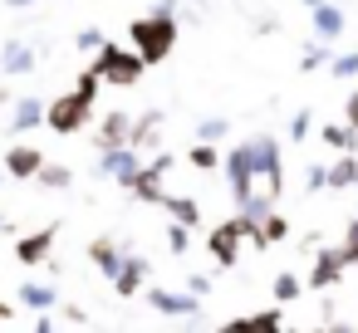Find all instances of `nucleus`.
I'll return each instance as SVG.
<instances>
[{"label": "nucleus", "mask_w": 358, "mask_h": 333, "mask_svg": "<svg viewBox=\"0 0 358 333\" xmlns=\"http://www.w3.org/2000/svg\"><path fill=\"white\" fill-rule=\"evenodd\" d=\"M299 294H304V279L299 274H275V299L280 304H294Z\"/></svg>", "instance_id": "23"}, {"label": "nucleus", "mask_w": 358, "mask_h": 333, "mask_svg": "<svg viewBox=\"0 0 358 333\" xmlns=\"http://www.w3.org/2000/svg\"><path fill=\"white\" fill-rule=\"evenodd\" d=\"M167 167H172V157H157L152 167H143V172L133 177V196H138V201L162 206V196H167V191H162V172H167Z\"/></svg>", "instance_id": "7"}, {"label": "nucleus", "mask_w": 358, "mask_h": 333, "mask_svg": "<svg viewBox=\"0 0 358 333\" xmlns=\"http://www.w3.org/2000/svg\"><path fill=\"white\" fill-rule=\"evenodd\" d=\"M353 74H358V50H353V54H338V59H334V79H353Z\"/></svg>", "instance_id": "28"}, {"label": "nucleus", "mask_w": 358, "mask_h": 333, "mask_svg": "<svg viewBox=\"0 0 358 333\" xmlns=\"http://www.w3.org/2000/svg\"><path fill=\"white\" fill-rule=\"evenodd\" d=\"M157 123H162V113H143V118H138V128L128 133V142H133V147H143V142L157 133Z\"/></svg>", "instance_id": "24"}, {"label": "nucleus", "mask_w": 358, "mask_h": 333, "mask_svg": "<svg viewBox=\"0 0 358 333\" xmlns=\"http://www.w3.org/2000/svg\"><path fill=\"white\" fill-rule=\"evenodd\" d=\"M231 328H255V333H265V328H280V309H270V313H255V318H236Z\"/></svg>", "instance_id": "25"}, {"label": "nucleus", "mask_w": 358, "mask_h": 333, "mask_svg": "<svg viewBox=\"0 0 358 333\" xmlns=\"http://www.w3.org/2000/svg\"><path fill=\"white\" fill-rule=\"evenodd\" d=\"M40 123H45V103L20 98V103H15V118H10V128H15V133H30V128H40Z\"/></svg>", "instance_id": "16"}, {"label": "nucleus", "mask_w": 358, "mask_h": 333, "mask_svg": "<svg viewBox=\"0 0 358 333\" xmlns=\"http://www.w3.org/2000/svg\"><path fill=\"white\" fill-rule=\"evenodd\" d=\"M40 182L45 186H69V167H40Z\"/></svg>", "instance_id": "29"}, {"label": "nucleus", "mask_w": 358, "mask_h": 333, "mask_svg": "<svg viewBox=\"0 0 358 333\" xmlns=\"http://www.w3.org/2000/svg\"><path fill=\"white\" fill-rule=\"evenodd\" d=\"M192 167H201V172H211V167H221V157H216V147H192Z\"/></svg>", "instance_id": "27"}, {"label": "nucleus", "mask_w": 358, "mask_h": 333, "mask_svg": "<svg viewBox=\"0 0 358 333\" xmlns=\"http://www.w3.org/2000/svg\"><path fill=\"white\" fill-rule=\"evenodd\" d=\"M329 186H358V157H353V152L329 167Z\"/></svg>", "instance_id": "21"}, {"label": "nucleus", "mask_w": 358, "mask_h": 333, "mask_svg": "<svg viewBox=\"0 0 358 333\" xmlns=\"http://www.w3.org/2000/svg\"><path fill=\"white\" fill-rule=\"evenodd\" d=\"M40 167H45V157H40V147H10L6 152V177H40Z\"/></svg>", "instance_id": "12"}, {"label": "nucleus", "mask_w": 358, "mask_h": 333, "mask_svg": "<svg viewBox=\"0 0 358 333\" xmlns=\"http://www.w3.org/2000/svg\"><path fill=\"white\" fill-rule=\"evenodd\" d=\"M304 6H309V10H314V6H319V0H304Z\"/></svg>", "instance_id": "40"}, {"label": "nucleus", "mask_w": 358, "mask_h": 333, "mask_svg": "<svg viewBox=\"0 0 358 333\" xmlns=\"http://www.w3.org/2000/svg\"><path fill=\"white\" fill-rule=\"evenodd\" d=\"M338 250H343V255H348V265H358V221H353V225H348V240H343V245H338Z\"/></svg>", "instance_id": "33"}, {"label": "nucleus", "mask_w": 358, "mask_h": 333, "mask_svg": "<svg viewBox=\"0 0 358 333\" xmlns=\"http://www.w3.org/2000/svg\"><path fill=\"white\" fill-rule=\"evenodd\" d=\"M89 108H94V98H84V94L74 89V94H64L59 103L45 108V123H50L59 138H69V133H79V128L89 123Z\"/></svg>", "instance_id": "3"}, {"label": "nucleus", "mask_w": 358, "mask_h": 333, "mask_svg": "<svg viewBox=\"0 0 358 333\" xmlns=\"http://www.w3.org/2000/svg\"><path fill=\"white\" fill-rule=\"evenodd\" d=\"M20 304H30L35 313H45V309L59 304V294H55V284H35V279H25V284H20Z\"/></svg>", "instance_id": "13"}, {"label": "nucleus", "mask_w": 358, "mask_h": 333, "mask_svg": "<svg viewBox=\"0 0 358 333\" xmlns=\"http://www.w3.org/2000/svg\"><path fill=\"white\" fill-rule=\"evenodd\" d=\"M99 172H103V177H113V182H123V186H133V177L143 172V167H138V147H133V142L103 147V157H99Z\"/></svg>", "instance_id": "4"}, {"label": "nucleus", "mask_w": 358, "mask_h": 333, "mask_svg": "<svg viewBox=\"0 0 358 333\" xmlns=\"http://www.w3.org/2000/svg\"><path fill=\"white\" fill-rule=\"evenodd\" d=\"M148 304L157 309V313H172V318H196V294L187 289V294H167V289H148Z\"/></svg>", "instance_id": "9"}, {"label": "nucleus", "mask_w": 358, "mask_h": 333, "mask_svg": "<svg viewBox=\"0 0 358 333\" xmlns=\"http://www.w3.org/2000/svg\"><path fill=\"white\" fill-rule=\"evenodd\" d=\"M187 289L201 299V294H211V279H206V274H192V279H187Z\"/></svg>", "instance_id": "36"}, {"label": "nucleus", "mask_w": 358, "mask_h": 333, "mask_svg": "<svg viewBox=\"0 0 358 333\" xmlns=\"http://www.w3.org/2000/svg\"><path fill=\"white\" fill-rule=\"evenodd\" d=\"M0 64H6V74H30V69H35V50L20 45V40H10V45H6V59H0Z\"/></svg>", "instance_id": "15"}, {"label": "nucleus", "mask_w": 358, "mask_h": 333, "mask_svg": "<svg viewBox=\"0 0 358 333\" xmlns=\"http://www.w3.org/2000/svg\"><path fill=\"white\" fill-rule=\"evenodd\" d=\"M309 123H314L309 113H294V123H289V138H294V142H299V138H309Z\"/></svg>", "instance_id": "34"}, {"label": "nucleus", "mask_w": 358, "mask_h": 333, "mask_svg": "<svg viewBox=\"0 0 358 333\" xmlns=\"http://www.w3.org/2000/svg\"><path fill=\"white\" fill-rule=\"evenodd\" d=\"M324 59H329V54H324V40H319V45H314V50H304V59H299V69H304V74H309V69H319V64H324Z\"/></svg>", "instance_id": "30"}, {"label": "nucleus", "mask_w": 358, "mask_h": 333, "mask_svg": "<svg viewBox=\"0 0 358 333\" xmlns=\"http://www.w3.org/2000/svg\"><path fill=\"white\" fill-rule=\"evenodd\" d=\"M148 269H152V265H148V260H138V255H133V260H123V265H118V274H113V289H118L123 299H133V294L148 284Z\"/></svg>", "instance_id": "11"}, {"label": "nucleus", "mask_w": 358, "mask_h": 333, "mask_svg": "<svg viewBox=\"0 0 358 333\" xmlns=\"http://www.w3.org/2000/svg\"><path fill=\"white\" fill-rule=\"evenodd\" d=\"M343 269H348V255H343V250H319V260H314V269H309V289H329V284H338Z\"/></svg>", "instance_id": "8"}, {"label": "nucleus", "mask_w": 358, "mask_h": 333, "mask_svg": "<svg viewBox=\"0 0 358 333\" xmlns=\"http://www.w3.org/2000/svg\"><path fill=\"white\" fill-rule=\"evenodd\" d=\"M6 6H15V10H25V6H35V0H6Z\"/></svg>", "instance_id": "38"}, {"label": "nucleus", "mask_w": 358, "mask_h": 333, "mask_svg": "<svg viewBox=\"0 0 358 333\" xmlns=\"http://www.w3.org/2000/svg\"><path fill=\"white\" fill-rule=\"evenodd\" d=\"M103 45H108V40H103L99 30H84V35H79V50H103Z\"/></svg>", "instance_id": "35"}, {"label": "nucleus", "mask_w": 358, "mask_h": 333, "mask_svg": "<svg viewBox=\"0 0 358 333\" xmlns=\"http://www.w3.org/2000/svg\"><path fill=\"white\" fill-rule=\"evenodd\" d=\"M167 245H172V255H187L192 235H187V225H182V221H172V230H167Z\"/></svg>", "instance_id": "26"}, {"label": "nucleus", "mask_w": 358, "mask_h": 333, "mask_svg": "<svg viewBox=\"0 0 358 333\" xmlns=\"http://www.w3.org/2000/svg\"><path fill=\"white\" fill-rule=\"evenodd\" d=\"M304 186H309V191H324V186H329V167H309V172H304Z\"/></svg>", "instance_id": "31"}, {"label": "nucleus", "mask_w": 358, "mask_h": 333, "mask_svg": "<svg viewBox=\"0 0 358 333\" xmlns=\"http://www.w3.org/2000/svg\"><path fill=\"white\" fill-rule=\"evenodd\" d=\"M89 255L99 260V269H103L108 279H113V274H118V265H123V255H118V245H113V240H94V245H89Z\"/></svg>", "instance_id": "19"}, {"label": "nucleus", "mask_w": 358, "mask_h": 333, "mask_svg": "<svg viewBox=\"0 0 358 333\" xmlns=\"http://www.w3.org/2000/svg\"><path fill=\"white\" fill-rule=\"evenodd\" d=\"M128 133H133L128 113H108V118H103V147H118V142H128Z\"/></svg>", "instance_id": "20"}, {"label": "nucleus", "mask_w": 358, "mask_h": 333, "mask_svg": "<svg viewBox=\"0 0 358 333\" xmlns=\"http://www.w3.org/2000/svg\"><path fill=\"white\" fill-rule=\"evenodd\" d=\"M285 235H289V221H285V216L270 211L265 221H255V245H275V240H285Z\"/></svg>", "instance_id": "18"}, {"label": "nucleus", "mask_w": 358, "mask_h": 333, "mask_svg": "<svg viewBox=\"0 0 358 333\" xmlns=\"http://www.w3.org/2000/svg\"><path fill=\"white\" fill-rule=\"evenodd\" d=\"M324 142L338 147V152H353V147H358V128H338V123H329V128H324Z\"/></svg>", "instance_id": "22"}, {"label": "nucleus", "mask_w": 358, "mask_h": 333, "mask_svg": "<svg viewBox=\"0 0 358 333\" xmlns=\"http://www.w3.org/2000/svg\"><path fill=\"white\" fill-rule=\"evenodd\" d=\"M94 69H99V79H103V84H118V89H128V84H138V79H143L148 59H143L138 50L103 45V50H99V59H94Z\"/></svg>", "instance_id": "2"}, {"label": "nucleus", "mask_w": 358, "mask_h": 333, "mask_svg": "<svg viewBox=\"0 0 358 333\" xmlns=\"http://www.w3.org/2000/svg\"><path fill=\"white\" fill-rule=\"evenodd\" d=\"M338 30H343V10L319 0V6H314V35H319V40H334Z\"/></svg>", "instance_id": "14"}, {"label": "nucleus", "mask_w": 358, "mask_h": 333, "mask_svg": "<svg viewBox=\"0 0 358 333\" xmlns=\"http://www.w3.org/2000/svg\"><path fill=\"white\" fill-rule=\"evenodd\" d=\"M250 157H255L260 182H265L270 191H280V147H275V138H255V142H250Z\"/></svg>", "instance_id": "6"}, {"label": "nucleus", "mask_w": 358, "mask_h": 333, "mask_svg": "<svg viewBox=\"0 0 358 333\" xmlns=\"http://www.w3.org/2000/svg\"><path fill=\"white\" fill-rule=\"evenodd\" d=\"M162 206H167V216L182 221V225H196V221H201V206H196L192 196H162Z\"/></svg>", "instance_id": "17"}, {"label": "nucleus", "mask_w": 358, "mask_h": 333, "mask_svg": "<svg viewBox=\"0 0 358 333\" xmlns=\"http://www.w3.org/2000/svg\"><path fill=\"white\" fill-rule=\"evenodd\" d=\"M201 138H206V142L226 138V118H206V123H201Z\"/></svg>", "instance_id": "32"}, {"label": "nucleus", "mask_w": 358, "mask_h": 333, "mask_svg": "<svg viewBox=\"0 0 358 333\" xmlns=\"http://www.w3.org/2000/svg\"><path fill=\"white\" fill-rule=\"evenodd\" d=\"M55 235H59V225H45V230H35V235H20V240H15V260H20V265H40V260L50 255Z\"/></svg>", "instance_id": "10"}, {"label": "nucleus", "mask_w": 358, "mask_h": 333, "mask_svg": "<svg viewBox=\"0 0 358 333\" xmlns=\"http://www.w3.org/2000/svg\"><path fill=\"white\" fill-rule=\"evenodd\" d=\"M226 177H231V196L236 201H245L250 191H255V157H250V142L245 147H231V157H226Z\"/></svg>", "instance_id": "5"}, {"label": "nucleus", "mask_w": 358, "mask_h": 333, "mask_svg": "<svg viewBox=\"0 0 358 333\" xmlns=\"http://www.w3.org/2000/svg\"><path fill=\"white\" fill-rule=\"evenodd\" d=\"M6 318H10V309H6V304H0V323H6Z\"/></svg>", "instance_id": "39"}, {"label": "nucleus", "mask_w": 358, "mask_h": 333, "mask_svg": "<svg viewBox=\"0 0 358 333\" xmlns=\"http://www.w3.org/2000/svg\"><path fill=\"white\" fill-rule=\"evenodd\" d=\"M128 40H133V50L148 59V64H162L167 54H172V45H177V25H172V15H138L133 25H128Z\"/></svg>", "instance_id": "1"}, {"label": "nucleus", "mask_w": 358, "mask_h": 333, "mask_svg": "<svg viewBox=\"0 0 358 333\" xmlns=\"http://www.w3.org/2000/svg\"><path fill=\"white\" fill-rule=\"evenodd\" d=\"M348 128H358V94L348 98Z\"/></svg>", "instance_id": "37"}]
</instances>
